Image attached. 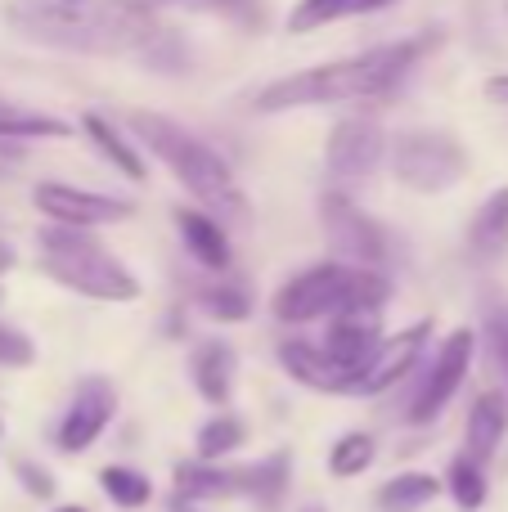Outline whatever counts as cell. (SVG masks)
<instances>
[{
	"instance_id": "1",
	"label": "cell",
	"mask_w": 508,
	"mask_h": 512,
	"mask_svg": "<svg viewBox=\"0 0 508 512\" xmlns=\"http://www.w3.org/2000/svg\"><path fill=\"white\" fill-rule=\"evenodd\" d=\"M5 23L23 41L68 54H140L158 41V9L135 0H14Z\"/></svg>"
},
{
	"instance_id": "2",
	"label": "cell",
	"mask_w": 508,
	"mask_h": 512,
	"mask_svg": "<svg viewBox=\"0 0 508 512\" xmlns=\"http://www.w3.org/2000/svg\"><path fill=\"white\" fill-rule=\"evenodd\" d=\"M437 45V32L383 41L365 54H351L338 63L302 68L293 77H279L252 99L257 113H293V108H324V104H360V99H383L423 63V54Z\"/></svg>"
},
{
	"instance_id": "3",
	"label": "cell",
	"mask_w": 508,
	"mask_h": 512,
	"mask_svg": "<svg viewBox=\"0 0 508 512\" xmlns=\"http://www.w3.org/2000/svg\"><path fill=\"white\" fill-rule=\"evenodd\" d=\"M140 144L207 207V212H221V225L225 221H248V198H243L239 180H234L230 162L212 149L207 140H198L194 131H185L180 122L162 113H131L126 117Z\"/></svg>"
},
{
	"instance_id": "4",
	"label": "cell",
	"mask_w": 508,
	"mask_h": 512,
	"mask_svg": "<svg viewBox=\"0 0 508 512\" xmlns=\"http://www.w3.org/2000/svg\"><path fill=\"white\" fill-rule=\"evenodd\" d=\"M41 265L50 279H59L63 288L81 292V297H95V301H135L140 297L135 274L126 270L95 234L77 230V225L41 230Z\"/></svg>"
},
{
	"instance_id": "5",
	"label": "cell",
	"mask_w": 508,
	"mask_h": 512,
	"mask_svg": "<svg viewBox=\"0 0 508 512\" xmlns=\"http://www.w3.org/2000/svg\"><path fill=\"white\" fill-rule=\"evenodd\" d=\"M392 176L414 194H446L450 185H459L468 171V153L455 135L446 131H405L387 149Z\"/></svg>"
},
{
	"instance_id": "6",
	"label": "cell",
	"mask_w": 508,
	"mask_h": 512,
	"mask_svg": "<svg viewBox=\"0 0 508 512\" xmlns=\"http://www.w3.org/2000/svg\"><path fill=\"white\" fill-rule=\"evenodd\" d=\"M351 283H356V265L347 261H320L311 270L293 274L284 288L275 292L270 310L284 324H311V319H333L351 310Z\"/></svg>"
},
{
	"instance_id": "7",
	"label": "cell",
	"mask_w": 508,
	"mask_h": 512,
	"mask_svg": "<svg viewBox=\"0 0 508 512\" xmlns=\"http://www.w3.org/2000/svg\"><path fill=\"white\" fill-rule=\"evenodd\" d=\"M320 221H324V239L329 248L342 256L347 265H369V270H383L387 265V234L374 216H365L351 194L333 189L320 198Z\"/></svg>"
},
{
	"instance_id": "8",
	"label": "cell",
	"mask_w": 508,
	"mask_h": 512,
	"mask_svg": "<svg viewBox=\"0 0 508 512\" xmlns=\"http://www.w3.org/2000/svg\"><path fill=\"white\" fill-rule=\"evenodd\" d=\"M387 158V135L374 117H342L329 131V144H324V167H329L333 185L347 194L351 185L369 180Z\"/></svg>"
},
{
	"instance_id": "9",
	"label": "cell",
	"mask_w": 508,
	"mask_h": 512,
	"mask_svg": "<svg viewBox=\"0 0 508 512\" xmlns=\"http://www.w3.org/2000/svg\"><path fill=\"white\" fill-rule=\"evenodd\" d=\"M473 351H477L473 328H455V333L441 342L437 360H432L428 378H423L419 396H414V405H410V423H419V427L432 423V418L450 405V396L464 387L468 369H473Z\"/></svg>"
},
{
	"instance_id": "10",
	"label": "cell",
	"mask_w": 508,
	"mask_h": 512,
	"mask_svg": "<svg viewBox=\"0 0 508 512\" xmlns=\"http://www.w3.org/2000/svg\"><path fill=\"white\" fill-rule=\"evenodd\" d=\"M32 203L41 216H50L54 225H77V230H95V225H113L126 221L135 212L126 198H108L95 189H77V185H59V180H45L32 189Z\"/></svg>"
},
{
	"instance_id": "11",
	"label": "cell",
	"mask_w": 508,
	"mask_h": 512,
	"mask_svg": "<svg viewBox=\"0 0 508 512\" xmlns=\"http://www.w3.org/2000/svg\"><path fill=\"white\" fill-rule=\"evenodd\" d=\"M428 333H432V324L428 319H419V324L401 328L396 337H383L378 351L365 360V369L351 378V396H383L387 387H396V382L414 369L419 351L428 346Z\"/></svg>"
},
{
	"instance_id": "12",
	"label": "cell",
	"mask_w": 508,
	"mask_h": 512,
	"mask_svg": "<svg viewBox=\"0 0 508 512\" xmlns=\"http://www.w3.org/2000/svg\"><path fill=\"white\" fill-rule=\"evenodd\" d=\"M378 342H383V337H378V310H342V315H333L320 351L329 355L338 369H347L351 378H356V373L365 369L369 355L378 351Z\"/></svg>"
},
{
	"instance_id": "13",
	"label": "cell",
	"mask_w": 508,
	"mask_h": 512,
	"mask_svg": "<svg viewBox=\"0 0 508 512\" xmlns=\"http://www.w3.org/2000/svg\"><path fill=\"white\" fill-rule=\"evenodd\" d=\"M113 409H117L113 387H108V382H99V378H90L86 387L77 391L72 409L63 414V423H59V450H68V454L90 450V445H95V436L108 427Z\"/></svg>"
},
{
	"instance_id": "14",
	"label": "cell",
	"mask_w": 508,
	"mask_h": 512,
	"mask_svg": "<svg viewBox=\"0 0 508 512\" xmlns=\"http://www.w3.org/2000/svg\"><path fill=\"white\" fill-rule=\"evenodd\" d=\"M279 364L288 369V378L311 391H333V396L351 391V373L338 369V364L311 342H279Z\"/></svg>"
},
{
	"instance_id": "15",
	"label": "cell",
	"mask_w": 508,
	"mask_h": 512,
	"mask_svg": "<svg viewBox=\"0 0 508 512\" xmlns=\"http://www.w3.org/2000/svg\"><path fill=\"white\" fill-rule=\"evenodd\" d=\"M176 230L198 265H207V270H225L230 265V256H234L230 234H225V225L216 216L198 212V207H176Z\"/></svg>"
},
{
	"instance_id": "16",
	"label": "cell",
	"mask_w": 508,
	"mask_h": 512,
	"mask_svg": "<svg viewBox=\"0 0 508 512\" xmlns=\"http://www.w3.org/2000/svg\"><path fill=\"white\" fill-rule=\"evenodd\" d=\"M234 369H239V360H234V346L230 342H203L194 351V360H189V373H194L198 396H203L207 405H216V409L230 405Z\"/></svg>"
},
{
	"instance_id": "17",
	"label": "cell",
	"mask_w": 508,
	"mask_h": 512,
	"mask_svg": "<svg viewBox=\"0 0 508 512\" xmlns=\"http://www.w3.org/2000/svg\"><path fill=\"white\" fill-rule=\"evenodd\" d=\"M81 131L90 135V144H95V149L104 153V158L113 162V167L122 171L126 180H135V185H140V180L149 176V167H144V158L135 153V144L126 140V135L117 131V126L108 122L104 113H86V117H81Z\"/></svg>"
},
{
	"instance_id": "18",
	"label": "cell",
	"mask_w": 508,
	"mask_h": 512,
	"mask_svg": "<svg viewBox=\"0 0 508 512\" xmlns=\"http://www.w3.org/2000/svg\"><path fill=\"white\" fill-rule=\"evenodd\" d=\"M468 248L477 261H495L508 248V189H495L468 225Z\"/></svg>"
},
{
	"instance_id": "19",
	"label": "cell",
	"mask_w": 508,
	"mask_h": 512,
	"mask_svg": "<svg viewBox=\"0 0 508 512\" xmlns=\"http://www.w3.org/2000/svg\"><path fill=\"white\" fill-rule=\"evenodd\" d=\"M504 427H508V409L495 391L477 396V405L468 409V459L486 463L504 441Z\"/></svg>"
},
{
	"instance_id": "20",
	"label": "cell",
	"mask_w": 508,
	"mask_h": 512,
	"mask_svg": "<svg viewBox=\"0 0 508 512\" xmlns=\"http://www.w3.org/2000/svg\"><path fill=\"white\" fill-rule=\"evenodd\" d=\"M392 0H297L293 14H288V32H320L329 23L342 18H360V14H378Z\"/></svg>"
},
{
	"instance_id": "21",
	"label": "cell",
	"mask_w": 508,
	"mask_h": 512,
	"mask_svg": "<svg viewBox=\"0 0 508 512\" xmlns=\"http://www.w3.org/2000/svg\"><path fill=\"white\" fill-rule=\"evenodd\" d=\"M72 126L63 117L32 113L23 104H5L0 99V140H68Z\"/></svg>"
},
{
	"instance_id": "22",
	"label": "cell",
	"mask_w": 508,
	"mask_h": 512,
	"mask_svg": "<svg viewBox=\"0 0 508 512\" xmlns=\"http://www.w3.org/2000/svg\"><path fill=\"white\" fill-rule=\"evenodd\" d=\"M176 490L185 499H230V495H239V472H221L207 459L203 463H180Z\"/></svg>"
},
{
	"instance_id": "23",
	"label": "cell",
	"mask_w": 508,
	"mask_h": 512,
	"mask_svg": "<svg viewBox=\"0 0 508 512\" xmlns=\"http://www.w3.org/2000/svg\"><path fill=\"white\" fill-rule=\"evenodd\" d=\"M441 490V481L432 477V472H401V477H392L383 490H378V508L383 512H414L423 504H432Z\"/></svg>"
},
{
	"instance_id": "24",
	"label": "cell",
	"mask_w": 508,
	"mask_h": 512,
	"mask_svg": "<svg viewBox=\"0 0 508 512\" xmlns=\"http://www.w3.org/2000/svg\"><path fill=\"white\" fill-rule=\"evenodd\" d=\"M441 486L455 495V504L464 508V512H477L486 504V477H482V463L477 459H468V454H459L455 463H450V472H446V481Z\"/></svg>"
},
{
	"instance_id": "25",
	"label": "cell",
	"mask_w": 508,
	"mask_h": 512,
	"mask_svg": "<svg viewBox=\"0 0 508 512\" xmlns=\"http://www.w3.org/2000/svg\"><path fill=\"white\" fill-rule=\"evenodd\" d=\"M239 445H243V423L234 414H216L198 427V459H207V463L234 454Z\"/></svg>"
},
{
	"instance_id": "26",
	"label": "cell",
	"mask_w": 508,
	"mask_h": 512,
	"mask_svg": "<svg viewBox=\"0 0 508 512\" xmlns=\"http://www.w3.org/2000/svg\"><path fill=\"white\" fill-rule=\"evenodd\" d=\"M99 486H104V495L113 499L117 508H144L153 499L149 477L135 468H104L99 472Z\"/></svg>"
},
{
	"instance_id": "27",
	"label": "cell",
	"mask_w": 508,
	"mask_h": 512,
	"mask_svg": "<svg viewBox=\"0 0 508 512\" xmlns=\"http://www.w3.org/2000/svg\"><path fill=\"white\" fill-rule=\"evenodd\" d=\"M374 463V436H365V432H347V436H338L333 441V450H329V472L333 477H360V472Z\"/></svg>"
},
{
	"instance_id": "28",
	"label": "cell",
	"mask_w": 508,
	"mask_h": 512,
	"mask_svg": "<svg viewBox=\"0 0 508 512\" xmlns=\"http://www.w3.org/2000/svg\"><path fill=\"white\" fill-rule=\"evenodd\" d=\"M284 477H288L284 454L257 463V468H239V495H257L261 504H275V499L284 495Z\"/></svg>"
},
{
	"instance_id": "29",
	"label": "cell",
	"mask_w": 508,
	"mask_h": 512,
	"mask_svg": "<svg viewBox=\"0 0 508 512\" xmlns=\"http://www.w3.org/2000/svg\"><path fill=\"white\" fill-rule=\"evenodd\" d=\"M198 306L212 319H221V324H239V319L252 315V301L243 288H207V292H198Z\"/></svg>"
},
{
	"instance_id": "30",
	"label": "cell",
	"mask_w": 508,
	"mask_h": 512,
	"mask_svg": "<svg viewBox=\"0 0 508 512\" xmlns=\"http://www.w3.org/2000/svg\"><path fill=\"white\" fill-rule=\"evenodd\" d=\"M194 5L207 9V14H216V18H230V23H239V27H261L266 23L261 0H194Z\"/></svg>"
},
{
	"instance_id": "31",
	"label": "cell",
	"mask_w": 508,
	"mask_h": 512,
	"mask_svg": "<svg viewBox=\"0 0 508 512\" xmlns=\"http://www.w3.org/2000/svg\"><path fill=\"white\" fill-rule=\"evenodd\" d=\"M32 360H36L32 337L9 328V324H0V364H5V369H27Z\"/></svg>"
},
{
	"instance_id": "32",
	"label": "cell",
	"mask_w": 508,
	"mask_h": 512,
	"mask_svg": "<svg viewBox=\"0 0 508 512\" xmlns=\"http://www.w3.org/2000/svg\"><path fill=\"white\" fill-rule=\"evenodd\" d=\"M18 477H23L27 495H41V499H50V495H54V481H50V472H45V468H32V463H18Z\"/></svg>"
},
{
	"instance_id": "33",
	"label": "cell",
	"mask_w": 508,
	"mask_h": 512,
	"mask_svg": "<svg viewBox=\"0 0 508 512\" xmlns=\"http://www.w3.org/2000/svg\"><path fill=\"white\" fill-rule=\"evenodd\" d=\"M486 95L500 99V104H508V72H504V77H491V81H486Z\"/></svg>"
},
{
	"instance_id": "34",
	"label": "cell",
	"mask_w": 508,
	"mask_h": 512,
	"mask_svg": "<svg viewBox=\"0 0 508 512\" xmlns=\"http://www.w3.org/2000/svg\"><path fill=\"white\" fill-rule=\"evenodd\" d=\"M14 261H18L14 248H9V243H0V274H5V270H14Z\"/></svg>"
},
{
	"instance_id": "35",
	"label": "cell",
	"mask_w": 508,
	"mask_h": 512,
	"mask_svg": "<svg viewBox=\"0 0 508 512\" xmlns=\"http://www.w3.org/2000/svg\"><path fill=\"white\" fill-rule=\"evenodd\" d=\"M135 5H144V9H162V5H194V0H135Z\"/></svg>"
},
{
	"instance_id": "36",
	"label": "cell",
	"mask_w": 508,
	"mask_h": 512,
	"mask_svg": "<svg viewBox=\"0 0 508 512\" xmlns=\"http://www.w3.org/2000/svg\"><path fill=\"white\" fill-rule=\"evenodd\" d=\"M54 512H86V508H77V504H63V508H54Z\"/></svg>"
},
{
	"instance_id": "37",
	"label": "cell",
	"mask_w": 508,
	"mask_h": 512,
	"mask_svg": "<svg viewBox=\"0 0 508 512\" xmlns=\"http://www.w3.org/2000/svg\"><path fill=\"white\" fill-rule=\"evenodd\" d=\"M302 512H324V508H315V504H306V508H302Z\"/></svg>"
},
{
	"instance_id": "38",
	"label": "cell",
	"mask_w": 508,
	"mask_h": 512,
	"mask_svg": "<svg viewBox=\"0 0 508 512\" xmlns=\"http://www.w3.org/2000/svg\"><path fill=\"white\" fill-rule=\"evenodd\" d=\"M504 360H508V342H504Z\"/></svg>"
}]
</instances>
